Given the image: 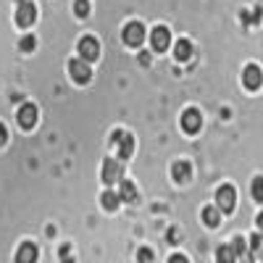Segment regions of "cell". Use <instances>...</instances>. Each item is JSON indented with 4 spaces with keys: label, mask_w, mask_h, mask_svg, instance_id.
Wrapping results in <instances>:
<instances>
[{
    "label": "cell",
    "mask_w": 263,
    "mask_h": 263,
    "mask_svg": "<svg viewBox=\"0 0 263 263\" xmlns=\"http://www.w3.org/2000/svg\"><path fill=\"white\" fill-rule=\"evenodd\" d=\"M234 203H237L234 187H232V184L218 187V192H216V208L221 211V213H232V211H234Z\"/></svg>",
    "instance_id": "cell-1"
},
{
    "label": "cell",
    "mask_w": 263,
    "mask_h": 263,
    "mask_svg": "<svg viewBox=\"0 0 263 263\" xmlns=\"http://www.w3.org/2000/svg\"><path fill=\"white\" fill-rule=\"evenodd\" d=\"M121 40H124V45H129V48H140L142 40H145V27L140 24V21H132V24L124 27Z\"/></svg>",
    "instance_id": "cell-2"
},
{
    "label": "cell",
    "mask_w": 263,
    "mask_h": 263,
    "mask_svg": "<svg viewBox=\"0 0 263 263\" xmlns=\"http://www.w3.org/2000/svg\"><path fill=\"white\" fill-rule=\"evenodd\" d=\"M111 142L116 145V150H119V158L121 161H126V158H132V153H135V140H132V135H126V132H114V137H111Z\"/></svg>",
    "instance_id": "cell-3"
},
{
    "label": "cell",
    "mask_w": 263,
    "mask_h": 263,
    "mask_svg": "<svg viewBox=\"0 0 263 263\" xmlns=\"http://www.w3.org/2000/svg\"><path fill=\"white\" fill-rule=\"evenodd\" d=\"M34 18H37V8H34V3L24 0V3L18 6V11H16V24H18L21 29H27V27L34 24Z\"/></svg>",
    "instance_id": "cell-4"
},
{
    "label": "cell",
    "mask_w": 263,
    "mask_h": 263,
    "mask_svg": "<svg viewBox=\"0 0 263 263\" xmlns=\"http://www.w3.org/2000/svg\"><path fill=\"white\" fill-rule=\"evenodd\" d=\"M150 45H153V50H156V53L168 50V45H171V32H168L166 27H156V29L150 32Z\"/></svg>",
    "instance_id": "cell-5"
},
{
    "label": "cell",
    "mask_w": 263,
    "mask_h": 263,
    "mask_svg": "<svg viewBox=\"0 0 263 263\" xmlns=\"http://www.w3.org/2000/svg\"><path fill=\"white\" fill-rule=\"evenodd\" d=\"M69 71H71L74 82H79V84H87V82L92 79L90 66H87V61H82V58H74V61H69Z\"/></svg>",
    "instance_id": "cell-6"
},
{
    "label": "cell",
    "mask_w": 263,
    "mask_h": 263,
    "mask_svg": "<svg viewBox=\"0 0 263 263\" xmlns=\"http://www.w3.org/2000/svg\"><path fill=\"white\" fill-rule=\"evenodd\" d=\"M77 48H79V58H82V61H87V63L95 61V58H98V53H100L98 40H95V37H82Z\"/></svg>",
    "instance_id": "cell-7"
},
{
    "label": "cell",
    "mask_w": 263,
    "mask_h": 263,
    "mask_svg": "<svg viewBox=\"0 0 263 263\" xmlns=\"http://www.w3.org/2000/svg\"><path fill=\"white\" fill-rule=\"evenodd\" d=\"M16 121H18L21 129H32L37 124V108L32 103H24L18 108V114H16Z\"/></svg>",
    "instance_id": "cell-8"
},
{
    "label": "cell",
    "mask_w": 263,
    "mask_h": 263,
    "mask_svg": "<svg viewBox=\"0 0 263 263\" xmlns=\"http://www.w3.org/2000/svg\"><path fill=\"white\" fill-rule=\"evenodd\" d=\"M119 179H121V163L114 161V158H105V163H103V182L111 187V184H116Z\"/></svg>",
    "instance_id": "cell-9"
},
{
    "label": "cell",
    "mask_w": 263,
    "mask_h": 263,
    "mask_svg": "<svg viewBox=\"0 0 263 263\" xmlns=\"http://www.w3.org/2000/svg\"><path fill=\"white\" fill-rule=\"evenodd\" d=\"M200 124H203V119H200V114H197L195 108L184 111V116H182V129L187 132V135H197V132H200Z\"/></svg>",
    "instance_id": "cell-10"
},
{
    "label": "cell",
    "mask_w": 263,
    "mask_h": 263,
    "mask_svg": "<svg viewBox=\"0 0 263 263\" xmlns=\"http://www.w3.org/2000/svg\"><path fill=\"white\" fill-rule=\"evenodd\" d=\"M242 82H245V87L250 92H255L258 87L263 84V74H260V69L258 66H248V69L242 71Z\"/></svg>",
    "instance_id": "cell-11"
},
{
    "label": "cell",
    "mask_w": 263,
    "mask_h": 263,
    "mask_svg": "<svg viewBox=\"0 0 263 263\" xmlns=\"http://www.w3.org/2000/svg\"><path fill=\"white\" fill-rule=\"evenodd\" d=\"M119 200H124V203H137V187L132 184L129 179H119Z\"/></svg>",
    "instance_id": "cell-12"
},
{
    "label": "cell",
    "mask_w": 263,
    "mask_h": 263,
    "mask_svg": "<svg viewBox=\"0 0 263 263\" xmlns=\"http://www.w3.org/2000/svg\"><path fill=\"white\" fill-rule=\"evenodd\" d=\"M16 263H37V248L32 242H24L16 250Z\"/></svg>",
    "instance_id": "cell-13"
},
{
    "label": "cell",
    "mask_w": 263,
    "mask_h": 263,
    "mask_svg": "<svg viewBox=\"0 0 263 263\" xmlns=\"http://www.w3.org/2000/svg\"><path fill=\"white\" fill-rule=\"evenodd\" d=\"M174 179L177 182H187L190 177H192V166L187 163V161H179V163H174Z\"/></svg>",
    "instance_id": "cell-14"
},
{
    "label": "cell",
    "mask_w": 263,
    "mask_h": 263,
    "mask_svg": "<svg viewBox=\"0 0 263 263\" xmlns=\"http://www.w3.org/2000/svg\"><path fill=\"white\" fill-rule=\"evenodd\" d=\"M100 203H103V208H105V211H116V208H119V203H121V200H119V192L105 190V192H103V197H100Z\"/></svg>",
    "instance_id": "cell-15"
},
{
    "label": "cell",
    "mask_w": 263,
    "mask_h": 263,
    "mask_svg": "<svg viewBox=\"0 0 263 263\" xmlns=\"http://www.w3.org/2000/svg\"><path fill=\"white\" fill-rule=\"evenodd\" d=\"M203 221H205L208 227H218V224H221V211L213 208V205L203 208Z\"/></svg>",
    "instance_id": "cell-16"
},
{
    "label": "cell",
    "mask_w": 263,
    "mask_h": 263,
    "mask_svg": "<svg viewBox=\"0 0 263 263\" xmlns=\"http://www.w3.org/2000/svg\"><path fill=\"white\" fill-rule=\"evenodd\" d=\"M174 55H177V61H187L192 55V45L190 40H179L177 45H174Z\"/></svg>",
    "instance_id": "cell-17"
},
{
    "label": "cell",
    "mask_w": 263,
    "mask_h": 263,
    "mask_svg": "<svg viewBox=\"0 0 263 263\" xmlns=\"http://www.w3.org/2000/svg\"><path fill=\"white\" fill-rule=\"evenodd\" d=\"M216 258H218V263H237V253L232 250V245H221Z\"/></svg>",
    "instance_id": "cell-18"
},
{
    "label": "cell",
    "mask_w": 263,
    "mask_h": 263,
    "mask_svg": "<svg viewBox=\"0 0 263 263\" xmlns=\"http://www.w3.org/2000/svg\"><path fill=\"white\" fill-rule=\"evenodd\" d=\"M253 200L263 203V177H255L253 179Z\"/></svg>",
    "instance_id": "cell-19"
},
{
    "label": "cell",
    "mask_w": 263,
    "mask_h": 263,
    "mask_svg": "<svg viewBox=\"0 0 263 263\" xmlns=\"http://www.w3.org/2000/svg\"><path fill=\"white\" fill-rule=\"evenodd\" d=\"M74 13H77L79 18L90 16V3H87V0H77V3H74Z\"/></svg>",
    "instance_id": "cell-20"
},
{
    "label": "cell",
    "mask_w": 263,
    "mask_h": 263,
    "mask_svg": "<svg viewBox=\"0 0 263 263\" xmlns=\"http://www.w3.org/2000/svg\"><path fill=\"white\" fill-rule=\"evenodd\" d=\"M250 253H260L263 255V237L260 234H253L250 237Z\"/></svg>",
    "instance_id": "cell-21"
},
{
    "label": "cell",
    "mask_w": 263,
    "mask_h": 263,
    "mask_svg": "<svg viewBox=\"0 0 263 263\" xmlns=\"http://www.w3.org/2000/svg\"><path fill=\"white\" fill-rule=\"evenodd\" d=\"M232 250H234L237 255H242V253L248 250V245H245V239H242V237H234V242H232Z\"/></svg>",
    "instance_id": "cell-22"
},
{
    "label": "cell",
    "mask_w": 263,
    "mask_h": 263,
    "mask_svg": "<svg viewBox=\"0 0 263 263\" xmlns=\"http://www.w3.org/2000/svg\"><path fill=\"white\" fill-rule=\"evenodd\" d=\"M34 45H37V40L34 37H24V40H21V50H34Z\"/></svg>",
    "instance_id": "cell-23"
},
{
    "label": "cell",
    "mask_w": 263,
    "mask_h": 263,
    "mask_svg": "<svg viewBox=\"0 0 263 263\" xmlns=\"http://www.w3.org/2000/svg\"><path fill=\"white\" fill-rule=\"evenodd\" d=\"M137 260H140V263H150V260H153V253H150L147 248H142V250L137 253Z\"/></svg>",
    "instance_id": "cell-24"
},
{
    "label": "cell",
    "mask_w": 263,
    "mask_h": 263,
    "mask_svg": "<svg viewBox=\"0 0 263 263\" xmlns=\"http://www.w3.org/2000/svg\"><path fill=\"white\" fill-rule=\"evenodd\" d=\"M237 263H253V253H250V250H245L242 255H237Z\"/></svg>",
    "instance_id": "cell-25"
},
{
    "label": "cell",
    "mask_w": 263,
    "mask_h": 263,
    "mask_svg": "<svg viewBox=\"0 0 263 263\" xmlns=\"http://www.w3.org/2000/svg\"><path fill=\"white\" fill-rule=\"evenodd\" d=\"M168 263H190V260H187L184 255H171V258H168Z\"/></svg>",
    "instance_id": "cell-26"
},
{
    "label": "cell",
    "mask_w": 263,
    "mask_h": 263,
    "mask_svg": "<svg viewBox=\"0 0 263 263\" xmlns=\"http://www.w3.org/2000/svg\"><path fill=\"white\" fill-rule=\"evenodd\" d=\"M6 140H8V132H6V126H3V124H0V145H3Z\"/></svg>",
    "instance_id": "cell-27"
},
{
    "label": "cell",
    "mask_w": 263,
    "mask_h": 263,
    "mask_svg": "<svg viewBox=\"0 0 263 263\" xmlns=\"http://www.w3.org/2000/svg\"><path fill=\"white\" fill-rule=\"evenodd\" d=\"M258 227H260V229H263V213H260V216H258Z\"/></svg>",
    "instance_id": "cell-28"
}]
</instances>
